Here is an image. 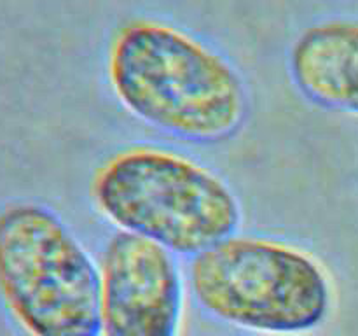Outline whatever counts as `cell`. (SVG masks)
<instances>
[{
  "mask_svg": "<svg viewBox=\"0 0 358 336\" xmlns=\"http://www.w3.org/2000/svg\"><path fill=\"white\" fill-rule=\"evenodd\" d=\"M107 77L133 118L187 142H222L247 118L238 70L212 46L159 18L136 16L115 30Z\"/></svg>",
  "mask_w": 358,
  "mask_h": 336,
  "instance_id": "cell-1",
  "label": "cell"
},
{
  "mask_svg": "<svg viewBox=\"0 0 358 336\" xmlns=\"http://www.w3.org/2000/svg\"><path fill=\"white\" fill-rule=\"evenodd\" d=\"M0 303L27 336H100V273L44 203L0 206Z\"/></svg>",
  "mask_w": 358,
  "mask_h": 336,
  "instance_id": "cell-4",
  "label": "cell"
},
{
  "mask_svg": "<svg viewBox=\"0 0 358 336\" xmlns=\"http://www.w3.org/2000/svg\"><path fill=\"white\" fill-rule=\"evenodd\" d=\"M189 282L213 318L271 336L315 331L334 301L331 276L313 254L255 234L234 233L194 255Z\"/></svg>",
  "mask_w": 358,
  "mask_h": 336,
  "instance_id": "cell-3",
  "label": "cell"
},
{
  "mask_svg": "<svg viewBox=\"0 0 358 336\" xmlns=\"http://www.w3.org/2000/svg\"><path fill=\"white\" fill-rule=\"evenodd\" d=\"M103 336H178L184 276L177 254L140 234L115 231L101 248Z\"/></svg>",
  "mask_w": 358,
  "mask_h": 336,
  "instance_id": "cell-5",
  "label": "cell"
},
{
  "mask_svg": "<svg viewBox=\"0 0 358 336\" xmlns=\"http://www.w3.org/2000/svg\"><path fill=\"white\" fill-rule=\"evenodd\" d=\"M91 198L119 231L177 255H198L236 233L241 209L231 186L206 164L159 146H129L96 168Z\"/></svg>",
  "mask_w": 358,
  "mask_h": 336,
  "instance_id": "cell-2",
  "label": "cell"
},
{
  "mask_svg": "<svg viewBox=\"0 0 358 336\" xmlns=\"http://www.w3.org/2000/svg\"><path fill=\"white\" fill-rule=\"evenodd\" d=\"M289 65L304 97L358 118V20L311 24L294 42Z\"/></svg>",
  "mask_w": 358,
  "mask_h": 336,
  "instance_id": "cell-6",
  "label": "cell"
}]
</instances>
